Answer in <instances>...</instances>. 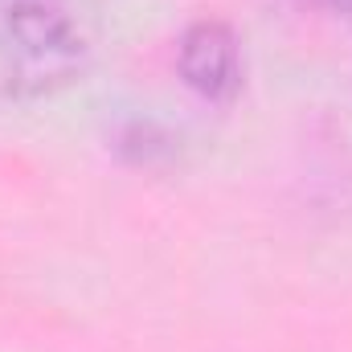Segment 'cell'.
<instances>
[{
	"instance_id": "obj_1",
	"label": "cell",
	"mask_w": 352,
	"mask_h": 352,
	"mask_svg": "<svg viewBox=\"0 0 352 352\" xmlns=\"http://www.w3.org/2000/svg\"><path fill=\"white\" fill-rule=\"evenodd\" d=\"M94 58L90 0H0V102H41L78 87Z\"/></svg>"
},
{
	"instance_id": "obj_2",
	"label": "cell",
	"mask_w": 352,
	"mask_h": 352,
	"mask_svg": "<svg viewBox=\"0 0 352 352\" xmlns=\"http://www.w3.org/2000/svg\"><path fill=\"white\" fill-rule=\"evenodd\" d=\"M176 74L205 102H234L242 90V37L230 21L201 16L176 41Z\"/></svg>"
},
{
	"instance_id": "obj_3",
	"label": "cell",
	"mask_w": 352,
	"mask_h": 352,
	"mask_svg": "<svg viewBox=\"0 0 352 352\" xmlns=\"http://www.w3.org/2000/svg\"><path fill=\"white\" fill-rule=\"evenodd\" d=\"M324 4H332L336 12H344V16H352V0H324Z\"/></svg>"
}]
</instances>
